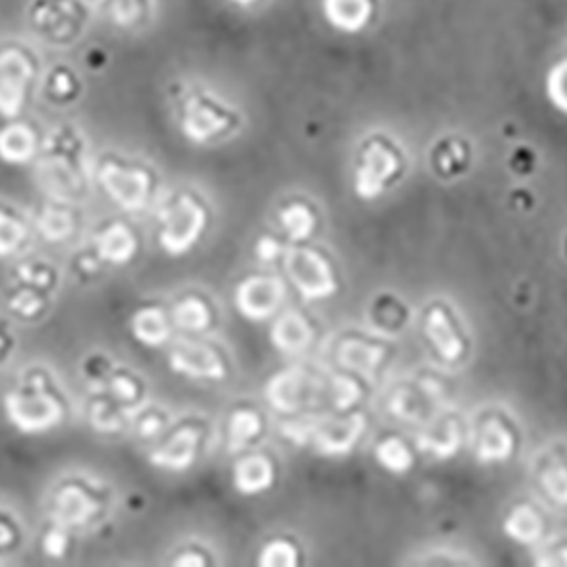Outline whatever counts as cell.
Returning a JSON list of instances; mask_svg holds the SVG:
<instances>
[{
    "mask_svg": "<svg viewBox=\"0 0 567 567\" xmlns=\"http://www.w3.org/2000/svg\"><path fill=\"white\" fill-rule=\"evenodd\" d=\"M289 279L305 300H320L337 291V277L332 264L324 255L309 248H293L284 259Z\"/></svg>",
    "mask_w": 567,
    "mask_h": 567,
    "instance_id": "obj_1",
    "label": "cell"
},
{
    "mask_svg": "<svg viewBox=\"0 0 567 567\" xmlns=\"http://www.w3.org/2000/svg\"><path fill=\"white\" fill-rule=\"evenodd\" d=\"M205 220L207 214L194 196H179V200L162 214V246L171 255L186 252L200 239Z\"/></svg>",
    "mask_w": 567,
    "mask_h": 567,
    "instance_id": "obj_2",
    "label": "cell"
},
{
    "mask_svg": "<svg viewBox=\"0 0 567 567\" xmlns=\"http://www.w3.org/2000/svg\"><path fill=\"white\" fill-rule=\"evenodd\" d=\"M400 173V157L398 153L384 144V141H370L363 148L359 166H357V179L354 188L359 198L372 200L384 194V188L395 179Z\"/></svg>",
    "mask_w": 567,
    "mask_h": 567,
    "instance_id": "obj_3",
    "label": "cell"
},
{
    "mask_svg": "<svg viewBox=\"0 0 567 567\" xmlns=\"http://www.w3.org/2000/svg\"><path fill=\"white\" fill-rule=\"evenodd\" d=\"M307 424V443H313L320 454L339 456L348 454L357 445L365 420L361 415H348L343 420H309Z\"/></svg>",
    "mask_w": 567,
    "mask_h": 567,
    "instance_id": "obj_4",
    "label": "cell"
},
{
    "mask_svg": "<svg viewBox=\"0 0 567 567\" xmlns=\"http://www.w3.org/2000/svg\"><path fill=\"white\" fill-rule=\"evenodd\" d=\"M284 296L287 289L279 277H250L236 289V307L250 320H266L279 309Z\"/></svg>",
    "mask_w": 567,
    "mask_h": 567,
    "instance_id": "obj_5",
    "label": "cell"
},
{
    "mask_svg": "<svg viewBox=\"0 0 567 567\" xmlns=\"http://www.w3.org/2000/svg\"><path fill=\"white\" fill-rule=\"evenodd\" d=\"M8 411L12 422L23 432H41L55 424L62 415L60 404L41 391L12 393L8 398Z\"/></svg>",
    "mask_w": 567,
    "mask_h": 567,
    "instance_id": "obj_6",
    "label": "cell"
},
{
    "mask_svg": "<svg viewBox=\"0 0 567 567\" xmlns=\"http://www.w3.org/2000/svg\"><path fill=\"white\" fill-rule=\"evenodd\" d=\"M101 182L105 186V192L123 207L130 212H136L146 205L148 200V175L134 171V168H123L118 164H105L101 171Z\"/></svg>",
    "mask_w": 567,
    "mask_h": 567,
    "instance_id": "obj_7",
    "label": "cell"
},
{
    "mask_svg": "<svg viewBox=\"0 0 567 567\" xmlns=\"http://www.w3.org/2000/svg\"><path fill=\"white\" fill-rule=\"evenodd\" d=\"M171 365L175 372L194 377V380H223L225 365L223 359L216 350L207 346H196V343H184L175 348L171 354Z\"/></svg>",
    "mask_w": 567,
    "mask_h": 567,
    "instance_id": "obj_8",
    "label": "cell"
},
{
    "mask_svg": "<svg viewBox=\"0 0 567 567\" xmlns=\"http://www.w3.org/2000/svg\"><path fill=\"white\" fill-rule=\"evenodd\" d=\"M307 391H311L309 377L302 370H287L268 384V402L281 413H296L309 402Z\"/></svg>",
    "mask_w": 567,
    "mask_h": 567,
    "instance_id": "obj_9",
    "label": "cell"
},
{
    "mask_svg": "<svg viewBox=\"0 0 567 567\" xmlns=\"http://www.w3.org/2000/svg\"><path fill=\"white\" fill-rule=\"evenodd\" d=\"M424 332H427L430 341L434 343V348L439 350V354L445 361H458L465 346L461 334L456 332V327L450 318V313L443 307H436L430 311L427 316V324H424Z\"/></svg>",
    "mask_w": 567,
    "mask_h": 567,
    "instance_id": "obj_10",
    "label": "cell"
},
{
    "mask_svg": "<svg viewBox=\"0 0 567 567\" xmlns=\"http://www.w3.org/2000/svg\"><path fill=\"white\" fill-rule=\"evenodd\" d=\"M198 441H200V434L196 430L184 427L177 434H173L166 441V445H162L151 456V461L159 467H166V470H186L196 458Z\"/></svg>",
    "mask_w": 567,
    "mask_h": 567,
    "instance_id": "obj_11",
    "label": "cell"
},
{
    "mask_svg": "<svg viewBox=\"0 0 567 567\" xmlns=\"http://www.w3.org/2000/svg\"><path fill=\"white\" fill-rule=\"evenodd\" d=\"M270 339L281 352L296 354L311 343V327L302 313L289 311L272 324Z\"/></svg>",
    "mask_w": 567,
    "mask_h": 567,
    "instance_id": "obj_12",
    "label": "cell"
},
{
    "mask_svg": "<svg viewBox=\"0 0 567 567\" xmlns=\"http://www.w3.org/2000/svg\"><path fill=\"white\" fill-rule=\"evenodd\" d=\"M272 480H275L272 463L261 454L244 458L234 470V486L244 495H255V493L268 491L272 486Z\"/></svg>",
    "mask_w": 567,
    "mask_h": 567,
    "instance_id": "obj_13",
    "label": "cell"
},
{
    "mask_svg": "<svg viewBox=\"0 0 567 567\" xmlns=\"http://www.w3.org/2000/svg\"><path fill=\"white\" fill-rule=\"evenodd\" d=\"M96 513V502L80 486H64L55 495V517L60 525H84Z\"/></svg>",
    "mask_w": 567,
    "mask_h": 567,
    "instance_id": "obj_14",
    "label": "cell"
},
{
    "mask_svg": "<svg viewBox=\"0 0 567 567\" xmlns=\"http://www.w3.org/2000/svg\"><path fill=\"white\" fill-rule=\"evenodd\" d=\"M513 454V434L499 417L486 420L477 441V456L484 463L506 461Z\"/></svg>",
    "mask_w": 567,
    "mask_h": 567,
    "instance_id": "obj_15",
    "label": "cell"
},
{
    "mask_svg": "<svg viewBox=\"0 0 567 567\" xmlns=\"http://www.w3.org/2000/svg\"><path fill=\"white\" fill-rule=\"evenodd\" d=\"M227 127V121L212 110L209 105H203L198 101L188 103L186 116H184V132L186 136H192L194 141H207L214 134L223 132Z\"/></svg>",
    "mask_w": 567,
    "mask_h": 567,
    "instance_id": "obj_16",
    "label": "cell"
},
{
    "mask_svg": "<svg viewBox=\"0 0 567 567\" xmlns=\"http://www.w3.org/2000/svg\"><path fill=\"white\" fill-rule=\"evenodd\" d=\"M99 255L112 264H125L136 250L134 234L123 225L114 223L99 236Z\"/></svg>",
    "mask_w": 567,
    "mask_h": 567,
    "instance_id": "obj_17",
    "label": "cell"
},
{
    "mask_svg": "<svg viewBox=\"0 0 567 567\" xmlns=\"http://www.w3.org/2000/svg\"><path fill=\"white\" fill-rule=\"evenodd\" d=\"M504 532L517 543H536L543 536V519L536 508L527 504L515 506L506 517Z\"/></svg>",
    "mask_w": 567,
    "mask_h": 567,
    "instance_id": "obj_18",
    "label": "cell"
},
{
    "mask_svg": "<svg viewBox=\"0 0 567 567\" xmlns=\"http://www.w3.org/2000/svg\"><path fill=\"white\" fill-rule=\"evenodd\" d=\"M132 329H134V337L146 346H159L168 339L166 313L157 307H148L144 311H138L132 320Z\"/></svg>",
    "mask_w": 567,
    "mask_h": 567,
    "instance_id": "obj_19",
    "label": "cell"
},
{
    "mask_svg": "<svg viewBox=\"0 0 567 567\" xmlns=\"http://www.w3.org/2000/svg\"><path fill=\"white\" fill-rule=\"evenodd\" d=\"M34 153V136L23 125H12L0 132V157L6 162H28Z\"/></svg>",
    "mask_w": 567,
    "mask_h": 567,
    "instance_id": "obj_20",
    "label": "cell"
},
{
    "mask_svg": "<svg viewBox=\"0 0 567 567\" xmlns=\"http://www.w3.org/2000/svg\"><path fill=\"white\" fill-rule=\"evenodd\" d=\"M261 434V420L255 411H236L229 420L227 445L231 452H241Z\"/></svg>",
    "mask_w": 567,
    "mask_h": 567,
    "instance_id": "obj_21",
    "label": "cell"
},
{
    "mask_svg": "<svg viewBox=\"0 0 567 567\" xmlns=\"http://www.w3.org/2000/svg\"><path fill=\"white\" fill-rule=\"evenodd\" d=\"M458 445H461V430L454 420L439 424L434 432H427L422 439L424 452H432L434 456H441V458L456 454Z\"/></svg>",
    "mask_w": 567,
    "mask_h": 567,
    "instance_id": "obj_22",
    "label": "cell"
},
{
    "mask_svg": "<svg viewBox=\"0 0 567 567\" xmlns=\"http://www.w3.org/2000/svg\"><path fill=\"white\" fill-rule=\"evenodd\" d=\"M284 229L289 231V236L293 241H305L311 236L313 227H316V216L313 212L302 205V203H293L289 205L287 209H281V216H279Z\"/></svg>",
    "mask_w": 567,
    "mask_h": 567,
    "instance_id": "obj_23",
    "label": "cell"
},
{
    "mask_svg": "<svg viewBox=\"0 0 567 567\" xmlns=\"http://www.w3.org/2000/svg\"><path fill=\"white\" fill-rule=\"evenodd\" d=\"M377 461H380L393 475H404L413 465V454L400 439H386L377 445Z\"/></svg>",
    "mask_w": 567,
    "mask_h": 567,
    "instance_id": "obj_24",
    "label": "cell"
},
{
    "mask_svg": "<svg viewBox=\"0 0 567 567\" xmlns=\"http://www.w3.org/2000/svg\"><path fill=\"white\" fill-rule=\"evenodd\" d=\"M175 322L182 329H186V332H203V329H207L212 322V311L203 300L188 298L177 305Z\"/></svg>",
    "mask_w": 567,
    "mask_h": 567,
    "instance_id": "obj_25",
    "label": "cell"
},
{
    "mask_svg": "<svg viewBox=\"0 0 567 567\" xmlns=\"http://www.w3.org/2000/svg\"><path fill=\"white\" fill-rule=\"evenodd\" d=\"M341 361L346 365H350L357 372H372L377 365L382 361V348H374V346H363V343H348L341 350Z\"/></svg>",
    "mask_w": 567,
    "mask_h": 567,
    "instance_id": "obj_26",
    "label": "cell"
},
{
    "mask_svg": "<svg viewBox=\"0 0 567 567\" xmlns=\"http://www.w3.org/2000/svg\"><path fill=\"white\" fill-rule=\"evenodd\" d=\"M71 227H73L71 216L60 209H45L39 218V229L45 239H64V236L71 234Z\"/></svg>",
    "mask_w": 567,
    "mask_h": 567,
    "instance_id": "obj_27",
    "label": "cell"
},
{
    "mask_svg": "<svg viewBox=\"0 0 567 567\" xmlns=\"http://www.w3.org/2000/svg\"><path fill=\"white\" fill-rule=\"evenodd\" d=\"M543 488L556 504L567 506V465H549L543 472Z\"/></svg>",
    "mask_w": 567,
    "mask_h": 567,
    "instance_id": "obj_28",
    "label": "cell"
},
{
    "mask_svg": "<svg viewBox=\"0 0 567 567\" xmlns=\"http://www.w3.org/2000/svg\"><path fill=\"white\" fill-rule=\"evenodd\" d=\"M327 391H329V398H332L334 406L341 411L350 409L361 398L359 384L354 380H350V377H337V380L329 382Z\"/></svg>",
    "mask_w": 567,
    "mask_h": 567,
    "instance_id": "obj_29",
    "label": "cell"
},
{
    "mask_svg": "<svg viewBox=\"0 0 567 567\" xmlns=\"http://www.w3.org/2000/svg\"><path fill=\"white\" fill-rule=\"evenodd\" d=\"M25 239V229L19 220L0 212V255H10Z\"/></svg>",
    "mask_w": 567,
    "mask_h": 567,
    "instance_id": "obj_30",
    "label": "cell"
},
{
    "mask_svg": "<svg viewBox=\"0 0 567 567\" xmlns=\"http://www.w3.org/2000/svg\"><path fill=\"white\" fill-rule=\"evenodd\" d=\"M296 560H298V551L287 540H272L270 545H266L259 558L261 565H296Z\"/></svg>",
    "mask_w": 567,
    "mask_h": 567,
    "instance_id": "obj_31",
    "label": "cell"
},
{
    "mask_svg": "<svg viewBox=\"0 0 567 567\" xmlns=\"http://www.w3.org/2000/svg\"><path fill=\"white\" fill-rule=\"evenodd\" d=\"M91 422H93V427L101 430V432H118L121 430V417L105 402L93 404Z\"/></svg>",
    "mask_w": 567,
    "mask_h": 567,
    "instance_id": "obj_32",
    "label": "cell"
},
{
    "mask_svg": "<svg viewBox=\"0 0 567 567\" xmlns=\"http://www.w3.org/2000/svg\"><path fill=\"white\" fill-rule=\"evenodd\" d=\"M110 389H112V393H114L121 402H134L136 395H138L136 382L132 380V377H125V374L114 377V380L110 382Z\"/></svg>",
    "mask_w": 567,
    "mask_h": 567,
    "instance_id": "obj_33",
    "label": "cell"
},
{
    "mask_svg": "<svg viewBox=\"0 0 567 567\" xmlns=\"http://www.w3.org/2000/svg\"><path fill=\"white\" fill-rule=\"evenodd\" d=\"M66 547H69V538H66V534L62 529H53V532L45 534L43 549H45V554H49V556L60 558V556L66 554Z\"/></svg>",
    "mask_w": 567,
    "mask_h": 567,
    "instance_id": "obj_34",
    "label": "cell"
},
{
    "mask_svg": "<svg viewBox=\"0 0 567 567\" xmlns=\"http://www.w3.org/2000/svg\"><path fill=\"white\" fill-rule=\"evenodd\" d=\"M12 309L21 316H34L41 309V300L32 291H23L12 300Z\"/></svg>",
    "mask_w": 567,
    "mask_h": 567,
    "instance_id": "obj_35",
    "label": "cell"
},
{
    "mask_svg": "<svg viewBox=\"0 0 567 567\" xmlns=\"http://www.w3.org/2000/svg\"><path fill=\"white\" fill-rule=\"evenodd\" d=\"M255 252H257V257H259L261 261H272V259L279 257L281 246H279L275 239H270V236H264V239H259Z\"/></svg>",
    "mask_w": 567,
    "mask_h": 567,
    "instance_id": "obj_36",
    "label": "cell"
},
{
    "mask_svg": "<svg viewBox=\"0 0 567 567\" xmlns=\"http://www.w3.org/2000/svg\"><path fill=\"white\" fill-rule=\"evenodd\" d=\"M162 427H164V420L159 415H155V413L146 415L144 420L138 422V432H141V436H146V439L157 436L162 432Z\"/></svg>",
    "mask_w": 567,
    "mask_h": 567,
    "instance_id": "obj_37",
    "label": "cell"
},
{
    "mask_svg": "<svg viewBox=\"0 0 567 567\" xmlns=\"http://www.w3.org/2000/svg\"><path fill=\"white\" fill-rule=\"evenodd\" d=\"M10 543H12V529L6 523H0V547Z\"/></svg>",
    "mask_w": 567,
    "mask_h": 567,
    "instance_id": "obj_38",
    "label": "cell"
}]
</instances>
